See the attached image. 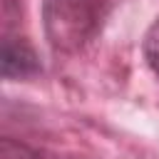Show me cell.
<instances>
[{
	"instance_id": "cell-1",
	"label": "cell",
	"mask_w": 159,
	"mask_h": 159,
	"mask_svg": "<svg viewBox=\"0 0 159 159\" xmlns=\"http://www.w3.org/2000/svg\"><path fill=\"white\" fill-rule=\"evenodd\" d=\"M104 0H42V22L50 45L60 52L82 50L99 30Z\"/></svg>"
},
{
	"instance_id": "cell-2",
	"label": "cell",
	"mask_w": 159,
	"mask_h": 159,
	"mask_svg": "<svg viewBox=\"0 0 159 159\" xmlns=\"http://www.w3.org/2000/svg\"><path fill=\"white\" fill-rule=\"evenodd\" d=\"M42 65L35 52V47L17 35L5 32L2 35V47H0V72L5 80H27L40 75Z\"/></svg>"
},
{
	"instance_id": "cell-3",
	"label": "cell",
	"mask_w": 159,
	"mask_h": 159,
	"mask_svg": "<svg viewBox=\"0 0 159 159\" xmlns=\"http://www.w3.org/2000/svg\"><path fill=\"white\" fill-rule=\"evenodd\" d=\"M0 159H60L45 149H35V147H27L22 142H15L10 137H5L0 142Z\"/></svg>"
},
{
	"instance_id": "cell-4",
	"label": "cell",
	"mask_w": 159,
	"mask_h": 159,
	"mask_svg": "<svg viewBox=\"0 0 159 159\" xmlns=\"http://www.w3.org/2000/svg\"><path fill=\"white\" fill-rule=\"evenodd\" d=\"M142 50H144V60H147L149 70L159 77V20H157V22L147 30Z\"/></svg>"
}]
</instances>
